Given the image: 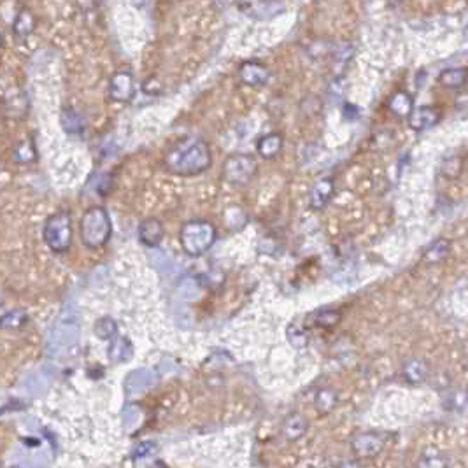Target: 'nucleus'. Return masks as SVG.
<instances>
[{"instance_id":"nucleus-24","label":"nucleus","mask_w":468,"mask_h":468,"mask_svg":"<svg viewBox=\"0 0 468 468\" xmlns=\"http://www.w3.org/2000/svg\"><path fill=\"white\" fill-rule=\"evenodd\" d=\"M337 402H339V398H337L335 391L332 388H323L316 395L314 407L319 414H328V412H332L337 407Z\"/></svg>"},{"instance_id":"nucleus-17","label":"nucleus","mask_w":468,"mask_h":468,"mask_svg":"<svg viewBox=\"0 0 468 468\" xmlns=\"http://www.w3.org/2000/svg\"><path fill=\"white\" fill-rule=\"evenodd\" d=\"M442 405L451 412H465L468 409V393L456 388L442 391Z\"/></svg>"},{"instance_id":"nucleus-18","label":"nucleus","mask_w":468,"mask_h":468,"mask_svg":"<svg viewBox=\"0 0 468 468\" xmlns=\"http://www.w3.org/2000/svg\"><path fill=\"white\" fill-rule=\"evenodd\" d=\"M388 107H390V111L393 112L397 118H409L411 112L414 111V100H412V97L409 95L407 92L400 90V92H397L391 97Z\"/></svg>"},{"instance_id":"nucleus-30","label":"nucleus","mask_w":468,"mask_h":468,"mask_svg":"<svg viewBox=\"0 0 468 468\" xmlns=\"http://www.w3.org/2000/svg\"><path fill=\"white\" fill-rule=\"evenodd\" d=\"M27 323V314L23 311H11L2 316V328L4 330H14L21 328Z\"/></svg>"},{"instance_id":"nucleus-21","label":"nucleus","mask_w":468,"mask_h":468,"mask_svg":"<svg viewBox=\"0 0 468 468\" xmlns=\"http://www.w3.org/2000/svg\"><path fill=\"white\" fill-rule=\"evenodd\" d=\"M34 28H35L34 13L28 9H21L13 21V34L16 35L18 39H25L34 32Z\"/></svg>"},{"instance_id":"nucleus-11","label":"nucleus","mask_w":468,"mask_h":468,"mask_svg":"<svg viewBox=\"0 0 468 468\" xmlns=\"http://www.w3.org/2000/svg\"><path fill=\"white\" fill-rule=\"evenodd\" d=\"M438 118H440L438 109L431 107V105H423V107H417L411 112V116H409V125H411V128L416 130V132H424V130L437 125Z\"/></svg>"},{"instance_id":"nucleus-32","label":"nucleus","mask_w":468,"mask_h":468,"mask_svg":"<svg viewBox=\"0 0 468 468\" xmlns=\"http://www.w3.org/2000/svg\"><path fill=\"white\" fill-rule=\"evenodd\" d=\"M417 465L424 468H444L449 465V460L444 455H440V452H426V455H423V458L419 460Z\"/></svg>"},{"instance_id":"nucleus-7","label":"nucleus","mask_w":468,"mask_h":468,"mask_svg":"<svg viewBox=\"0 0 468 468\" xmlns=\"http://www.w3.org/2000/svg\"><path fill=\"white\" fill-rule=\"evenodd\" d=\"M351 449L356 458H376L384 449V438L376 431H365L351 440Z\"/></svg>"},{"instance_id":"nucleus-13","label":"nucleus","mask_w":468,"mask_h":468,"mask_svg":"<svg viewBox=\"0 0 468 468\" xmlns=\"http://www.w3.org/2000/svg\"><path fill=\"white\" fill-rule=\"evenodd\" d=\"M333 191H335V184H333V179H330V177L319 179L311 190V200H309L311 208L314 210H321L323 208H326V205H328V202L332 200Z\"/></svg>"},{"instance_id":"nucleus-16","label":"nucleus","mask_w":468,"mask_h":468,"mask_svg":"<svg viewBox=\"0 0 468 468\" xmlns=\"http://www.w3.org/2000/svg\"><path fill=\"white\" fill-rule=\"evenodd\" d=\"M451 249H452V244L449 239H437V241H435L433 244H430V248L424 251L423 261L426 265L442 263V261H445L449 258V255H451Z\"/></svg>"},{"instance_id":"nucleus-12","label":"nucleus","mask_w":468,"mask_h":468,"mask_svg":"<svg viewBox=\"0 0 468 468\" xmlns=\"http://www.w3.org/2000/svg\"><path fill=\"white\" fill-rule=\"evenodd\" d=\"M163 234H165V230H163L162 221L156 220V217H148L139 224V241L148 248H158Z\"/></svg>"},{"instance_id":"nucleus-26","label":"nucleus","mask_w":468,"mask_h":468,"mask_svg":"<svg viewBox=\"0 0 468 468\" xmlns=\"http://www.w3.org/2000/svg\"><path fill=\"white\" fill-rule=\"evenodd\" d=\"M35 158H37V153H35V148L30 140H23V143L18 144L16 150H14L13 153V160L16 163L34 162Z\"/></svg>"},{"instance_id":"nucleus-4","label":"nucleus","mask_w":468,"mask_h":468,"mask_svg":"<svg viewBox=\"0 0 468 468\" xmlns=\"http://www.w3.org/2000/svg\"><path fill=\"white\" fill-rule=\"evenodd\" d=\"M44 242L49 249L54 253H65L72 244V220L67 210L53 214L46 220L44 230Z\"/></svg>"},{"instance_id":"nucleus-27","label":"nucleus","mask_w":468,"mask_h":468,"mask_svg":"<svg viewBox=\"0 0 468 468\" xmlns=\"http://www.w3.org/2000/svg\"><path fill=\"white\" fill-rule=\"evenodd\" d=\"M179 293L181 296L186 300L198 299V296H200V282H198L195 277H191V275H186V277L181 281Z\"/></svg>"},{"instance_id":"nucleus-1","label":"nucleus","mask_w":468,"mask_h":468,"mask_svg":"<svg viewBox=\"0 0 468 468\" xmlns=\"http://www.w3.org/2000/svg\"><path fill=\"white\" fill-rule=\"evenodd\" d=\"M212 163L208 143L200 137H188L174 144L165 155V167L176 176H197Z\"/></svg>"},{"instance_id":"nucleus-23","label":"nucleus","mask_w":468,"mask_h":468,"mask_svg":"<svg viewBox=\"0 0 468 468\" xmlns=\"http://www.w3.org/2000/svg\"><path fill=\"white\" fill-rule=\"evenodd\" d=\"M132 354L133 347L132 344H130V340L125 339V337H118V339L111 344V347H109V358H111V361H116V364H123V361L130 360Z\"/></svg>"},{"instance_id":"nucleus-31","label":"nucleus","mask_w":468,"mask_h":468,"mask_svg":"<svg viewBox=\"0 0 468 468\" xmlns=\"http://www.w3.org/2000/svg\"><path fill=\"white\" fill-rule=\"evenodd\" d=\"M151 263L155 265V268L158 272H162V274H169V272H172L174 268V261L170 260L169 255H165L163 251H160V249H155V253L151 255Z\"/></svg>"},{"instance_id":"nucleus-28","label":"nucleus","mask_w":468,"mask_h":468,"mask_svg":"<svg viewBox=\"0 0 468 468\" xmlns=\"http://www.w3.org/2000/svg\"><path fill=\"white\" fill-rule=\"evenodd\" d=\"M95 333L100 337V339L109 340L112 339V337H116V333H118V325H116L114 319L105 316V318H100L99 321H97Z\"/></svg>"},{"instance_id":"nucleus-2","label":"nucleus","mask_w":468,"mask_h":468,"mask_svg":"<svg viewBox=\"0 0 468 468\" xmlns=\"http://www.w3.org/2000/svg\"><path fill=\"white\" fill-rule=\"evenodd\" d=\"M112 234V223L107 210L100 205L90 208L81 217V239L86 248L99 249L109 242Z\"/></svg>"},{"instance_id":"nucleus-5","label":"nucleus","mask_w":468,"mask_h":468,"mask_svg":"<svg viewBox=\"0 0 468 468\" xmlns=\"http://www.w3.org/2000/svg\"><path fill=\"white\" fill-rule=\"evenodd\" d=\"M258 165L255 156L251 155H234L224 162L223 177L232 186H246L255 177Z\"/></svg>"},{"instance_id":"nucleus-6","label":"nucleus","mask_w":468,"mask_h":468,"mask_svg":"<svg viewBox=\"0 0 468 468\" xmlns=\"http://www.w3.org/2000/svg\"><path fill=\"white\" fill-rule=\"evenodd\" d=\"M78 339L79 330L78 326H76V323H65V325L56 326L48 340L49 353L56 354V356H64V354H67L68 351L76 346Z\"/></svg>"},{"instance_id":"nucleus-9","label":"nucleus","mask_w":468,"mask_h":468,"mask_svg":"<svg viewBox=\"0 0 468 468\" xmlns=\"http://www.w3.org/2000/svg\"><path fill=\"white\" fill-rule=\"evenodd\" d=\"M155 380H156V377L151 370H146V368L133 370V372L130 373L125 380L126 397L128 398L139 397V395H143L144 391L150 390V388L153 386Z\"/></svg>"},{"instance_id":"nucleus-20","label":"nucleus","mask_w":468,"mask_h":468,"mask_svg":"<svg viewBox=\"0 0 468 468\" xmlns=\"http://www.w3.org/2000/svg\"><path fill=\"white\" fill-rule=\"evenodd\" d=\"M60 121L68 136H81L86 128V123L85 119H83V116L79 114L78 111H74V109H64L60 116Z\"/></svg>"},{"instance_id":"nucleus-15","label":"nucleus","mask_w":468,"mask_h":468,"mask_svg":"<svg viewBox=\"0 0 468 468\" xmlns=\"http://www.w3.org/2000/svg\"><path fill=\"white\" fill-rule=\"evenodd\" d=\"M307 431V419L302 414H289L282 424V435L288 442H296L306 435Z\"/></svg>"},{"instance_id":"nucleus-29","label":"nucleus","mask_w":468,"mask_h":468,"mask_svg":"<svg viewBox=\"0 0 468 468\" xmlns=\"http://www.w3.org/2000/svg\"><path fill=\"white\" fill-rule=\"evenodd\" d=\"M463 170V160L460 156H452V158H445L444 163L440 167L442 176L448 177V179H455L462 174Z\"/></svg>"},{"instance_id":"nucleus-8","label":"nucleus","mask_w":468,"mask_h":468,"mask_svg":"<svg viewBox=\"0 0 468 468\" xmlns=\"http://www.w3.org/2000/svg\"><path fill=\"white\" fill-rule=\"evenodd\" d=\"M109 95L114 102H130L136 95V81L130 72H116L109 83Z\"/></svg>"},{"instance_id":"nucleus-22","label":"nucleus","mask_w":468,"mask_h":468,"mask_svg":"<svg viewBox=\"0 0 468 468\" xmlns=\"http://www.w3.org/2000/svg\"><path fill=\"white\" fill-rule=\"evenodd\" d=\"M282 150V137L279 133H268L258 140V153L261 158L274 160Z\"/></svg>"},{"instance_id":"nucleus-14","label":"nucleus","mask_w":468,"mask_h":468,"mask_svg":"<svg viewBox=\"0 0 468 468\" xmlns=\"http://www.w3.org/2000/svg\"><path fill=\"white\" fill-rule=\"evenodd\" d=\"M430 365L421 358H411L402 366V376L409 384H421L428 379Z\"/></svg>"},{"instance_id":"nucleus-35","label":"nucleus","mask_w":468,"mask_h":468,"mask_svg":"<svg viewBox=\"0 0 468 468\" xmlns=\"http://www.w3.org/2000/svg\"><path fill=\"white\" fill-rule=\"evenodd\" d=\"M235 2H237V6L241 7L242 11H246V13H249V11H251L253 2H255V0H235Z\"/></svg>"},{"instance_id":"nucleus-10","label":"nucleus","mask_w":468,"mask_h":468,"mask_svg":"<svg viewBox=\"0 0 468 468\" xmlns=\"http://www.w3.org/2000/svg\"><path fill=\"white\" fill-rule=\"evenodd\" d=\"M239 78L244 85L248 86H263L267 85L268 78H270V72L265 65H261L260 61H244L239 68Z\"/></svg>"},{"instance_id":"nucleus-3","label":"nucleus","mask_w":468,"mask_h":468,"mask_svg":"<svg viewBox=\"0 0 468 468\" xmlns=\"http://www.w3.org/2000/svg\"><path fill=\"white\" fill-rule=\"evenodd\" d=\"M181 246L190 256H202L216 242V228L205 220H191L181 228Z\"/></svg>"},{"instance_id":"nucleus-36","label":"nucleus","mask_w":468,"mask_h":468,"mask_svg":"<svg viewBox=\"0 0 468 468\" xmlns=\"http://www.w3.org/2000/svg\"><path fill=\"white\" fill-rule=\"evenodd\" d=\"M465 37L468 39V25H467V28H465Z\"/></svg>"},{"instance_id":"nucleus-25","label":"nucleus","mask_w":468,"mask_h":468,"mask_svg":"<svg viewBox=\"0 0 468 468\" xmlns=\"http://www.w3.org/2000/svg\"><path fill=\"white\" fill-rule=\"evenodd\" d=\"M340 318H342V316H340L339 311L325 309V311L316 312L314 318H312V323H314V326H318V328L332 330L339 325Z\"/></svg>"},{"instance_id":"nucleus-19","label":"nucleus","mask_w":468,"mask_h":468,"mask_svg":"<svg viewBox=\"0 0 468 468\" xmlns=\"http://www.w3.org/2000/svg\"><path fill=\"white\" fill-rule=\"evenodd\" d=\"M467 81H468V71L463 67L445 68V71H442L440 76H438V83H440L444 88L449 90L462 88V86H465Z\"/></svg>"},{"instance_id":"nucleus-34","label":"nucleus","mask_w":468,"mask_h":468,"mask_svg":"<svg viewBox=\"0 0 468 468\" xmlns=\"http://www.w3.org/2000/svg\"><path fill=\"white\" fill-rule=\"evenodd\" d=\"M140 419V411L136 405H126L125 411H123V421H125L126 428H132L139 423Z\"/></svg>"},{"instance_id":"nucleus-33","label":"nucleus","mask_w":468,"mask_h":468,"mask_svg":"<svg viewBox=\"0 0 468 468\" xmlns=\"http://www.w3.org/2000/svg\"><path fill=\"white\" fill-rule=\"evenodd\" d=\"M156 451H158V445H156L155 442H140V444H137L136 448H133L132 460L137 463L139 460H146L150 458V456H153Z\"/></svg>"}]
</instances>
